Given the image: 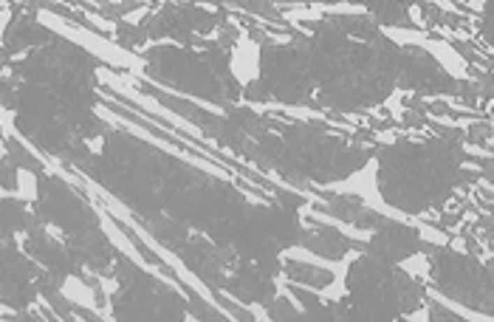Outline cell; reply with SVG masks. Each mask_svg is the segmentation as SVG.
Here are the masks:
<instances>
[{
	"mask_svg": "<svg viewBox=\"0 0 494 322\" xmlns=\"http://www.w3.org/2000/svg\"><path fill=\"white\" fill-rule=\"evenodd\" d=\"M15 196L23 204H34L40 198V189H37V175L29 167H17L15 173Z\"/></svg>",
	"mask_w": 494,
	"mask_h": 322,
	"instance_id": "6da1fadb",
	"label": "cell"
},
{
	"mask_svg": "<svg viewBox=\"0 0 494 322\" xmlns=\"http://www.w3.org/2000/svg\"><path fill=\"white\" fill-rule=\"evenodd\" d=\"M12 15H15V6L12 3H0V43L6 40L9 29H12Z\"/></svg>",
	"mask_w": 494,
	"mask_h": 322,
	"instance_id": "7a4b0ae2",
	"label": "cell"
}]
</instances>
